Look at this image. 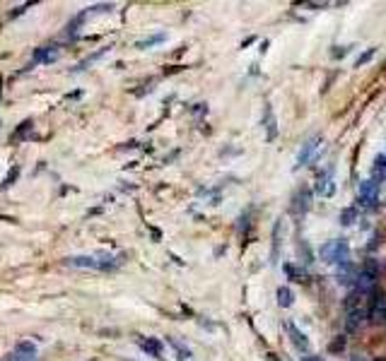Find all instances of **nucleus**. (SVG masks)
<instances>
[{
  "label": "nucleus",
  "mask_w": 386,
  "mask_h": 361,
  "mask_svg": "<svg viewBox=\"0 0 386 361\" xmlns=\"http://www.w3.org/2000/svg\"><path fill=\"white\" fill-rule=\"evenodd\" d=\"M319 255H321V260L326 265L340 267V265H345V263H350V246H347L345 238H336V241L323 244Z\"/></svg>",
  "instance_id": "obj_1"
},
{
  "label": "nucleus",
  "mask_w": 386,
  "mask_h": 361,
  "mask_svg": "<svg viewBox=\"0 0 386 361\" xmlns=\"http://www.w3.org/2000/svg\"><path fill=\"white\" fill-rule=\"evenodd\" d=\"M321 142H323V137L321 135H314V137H309L304 145H302V149H300V154H297V162H295V171L297 169H302V166H307V164H314V159H316V149L321 147Z\"/></svg>",
  "instance_id": "obj_2"
},
{
  "label": "nucleus",
  "mask_w": 386,
  "mask_h": 361,
  "mask_svg": "<svg viewBox=\"0 0 386 361\" xmlns=\"http://www.w3.org/2000/svg\"><path fill=\"white\" fill-rule=\"evenodd\" d=\"M367 320H372V323H386V294L381 289L372 291L370 308H367Z\"/></svg>",
  "instance_id": "obj_3"
},
{
  "label": "nucleus",
  "mask_w": 386,
  "mask_h": 361,
  "mask_svg": "<svg viewBox=\"0 0 386 361\" xmlns=\"http://www.w3.org/2000/svg\"><path fill=\"white\" fill-rule=\"evenodd\" d=\"M379 188H381L379 180H374L372 176L364 178L362 183H360V205H362V207H374V205L379 203Z\"/></svg>",
  "instance_id": "obj_4"
},
{
  "label": "nucleus",
  "mask_w": 386,
  "mask_h": 361,
  "mask_svg": "<svg viewBox=\"0 0 386 361\" xmlns=\"http://www.w3.org/2000/svg\"><path fill=\"white\" fill-rule=\"evenodd\" d=\"M309 205H311V188L302 186V188L292 195V217H295V219H302V217L309 212Z\"/></svg>",
  "instance_id": "obj_5"
},
{
  "label": "nucleus",
  "mask_w": 386,
  "mask_h": 361,
  "mask_svg": "<svg viewBox=\"0 0 386 361\" xmlns=\"http://www.w3.org/2000/svg\"><path fill=\"white\" fill-rule=\"evenodd\" d=\"M374 289H377V270L364 267L362 272H357V279H355V284H353V291H357V294L362 296V294H372Z\"/></svg>",
  "instance_id": "obj_6"
},
{
  "label": "nucleus",
  "mask_w": 386,
  "mask_h": 361,
  "mask_svg": "<svg viewBox=\"0 0 386 361\" xmlns=\"http://www.w3.org/2000/svg\"><path fill=\"white\" fill-rule=\"evenodd\" d=\"M314 193H319V195H323V197H331L333 193H336V183H333V166L331 164H328L321 173H319V176H316Z\"/></svg>",
  "instance_id": "obj_7"
},
{
  "label": "nucleus",
  "mask_w": 386,
  "mask_h": 361,
  "mask_svg": "<svg viewBox=\"0 0 386 361\" xmlns=\"http://www.w3.org/2000/svg\"><path fill=\"white\" fill-rule=\"evenodd\" d=\"M68 267H82V270H99V258L97 255H70L63 260Z\"/></svg>",
  "instance_id": "obj_8"
},
{
  "label": "nucleus",
  "mask_w": 386,
  "mask_h": 361,
  "mask_svg": "<svg viewBox=\"0 0 386 361\" xmlns=\"http://www.w3.org/2000/svg\"><path fill=\"white\" fill-rule=\"evenodd\" d=\"M61 55V48L58 46H41V48H36L34 51V63H44V65H48V63H53L56 58Z\"/></svg>",
  "instance_id": "obj_9"
},
{
  "label": "nucleus",
  "mask_w": 386,
  "mask_h": 361,
  "mask_svg": "<svg viewBox=\"0 0 386 361\" xmlns=\"http://www.w3.org/2000/svg\"><path fill=\"white\" fill-rule=\"evenodd\" d=\"M138 347H140L145 354L155 356V359H159V356H162V349H164V345H162L157 337H138Z\"/></svg>",
  "instance_id": "obj_10"
},
{
  "label": "nucleus",
  "mask_w": 386,
  "mask_h": 361,
  "mask_svg": "<svg viewBox=\"0 0 386 361\" xmlns=\"http://www.w3.org/2000/svg\"><path fill=\"white\" fill-rule=\"evenodd\" d=\"M287 332H290V342H292V347L297 349V352H307L309 349V339L302 335V330L295 325V323H287Z\"/></svg>",
  "instance_id": "obj_11"
},
{
  "label": "nucleus",
  "mask_w": 386,
  "mask_h": 361,
  "mask_svg": "<svg viewBox=\"0 0 386 361\" xmlns=\"http://www.w3.org/2000/svg\"><path fill=\"white\" fill-rule=\"evenodd\" d=\"M336 277H338V284H343V287H350V284H355V279H357V272H355L353 263H345V265L336 267Z\"/></svg>",
  "instance_id": "obj_12"
},
{
  "label": "nucleus",
  "mask_w": 386,
  "mask_h": 361,
  "mask_svg": "<svg viewBox=\"0 0 386 361\" xmlns=\"http://www.w3.org/2000/svg\"><path fill=\"white\" fill-rule=\"evenodd\" d=\"M364 323V311L362 308H353V311H347L345 315V330L347 332H357V330L362 328Z\"/></svg>",
  "instance_id": "obj_13"
},
{
  "label": "nucleus",
  "mask_w": 386,
  "mask_h": 361,
  "mask_svg": "<svg viewBox=\"0 0 386 361\" xmlns=\"http://www.w3.org/2000/svg\"><path fill=\"white\" fill-rule=\"evenodd\" d=\"M34 356H36V347L32 345V342H20L15 349V359L17 361H34Z\"/></svg>",
  "instance_id": "obj_14"
},
{
  "label": "nucleus",
  "mask_w": 386,
  "mask_h": 361,
  "mask_svg": "<svg viewBox=\"0 0 386 361\" xmlns=\"http://www.w3.org/2000/svg\"><path fill=\"white\" fill-rule=\"evenodd\" d=\"M280 244H283V219L275 222V227H273V251H270L273 263H275V258L280 255Z\"/></svg>",
  "instance_id": "obj_15"
},
{
  "label": "nucleus",
  "mask_w": 386,
  "mask_h": 361,
  "mask_svg": "<svg viewBox=\"0 0 386 361\" xmlns=\"http://www.w3.org/2000/svg\"><path fill=\"white\" fill-rule=\"evenodd\" d=\"M372 178L379 180V183L386 178V154H379V157L374 159V164H372Z\"/></svg>",
  "instance_id": "obj_16"
},
{
  "label": "nucleus",
  "mask_w": 386,
  "mask_h": 361,
  "mask_svg": "<svg viewBox=\"0 0 386 361\" xmlns=\"http://www.w3.org/2000/svg\"><path fill=\"white\" fill-rule=\"evenodd\" d=\"M275 294H278V306H280V308H290V306H292L295 296H292L290 287H278Z\"/></svg>",
  "instance_id": "obj_17"
},
{
  "label": "nucleus",
  "mask_w": 386,
  "mask_h": 361,
  "mask_svg": "<svg viewBox=\"0 0 386 361\" xmlns=\"http://www.w3.org/2000/svg\"><path fill=\"white\" fill-rule=\"evenodd\" d=\"M169 345H172V349L176 352V359L179 361H186V359H191V349L183 342H179V339H174V337H169Z\"/></svg>",
  "instance_id": "obj_18"
},
{
  "label": "nucleus",
  "mask_w": 386,
  "mask_h": 361,
  "mask_svg": "<svg viewBox=\"0 0 386 361\" xmlns=\"http://www.w3.org/2000/svg\"><path fill=\"white\" fill-rule=\"evenodd\" d=\"M285 275L290 277V279H297V282H307V272H304L302 267L292 265V263H287V265H285Z\"/></svg>",
  "instance_id": "obj_19"
},
{
  "label": "nucleus",
  "mask_w": 386,
  "mask_h": 361,
  "mask_svg": "<svg viewBox=\"0 0 386 361\" xmlns=\"http://www.w3.org/2000/svg\"><path fill=\"white\" fill-rule=\"evenodd\" d=\"M162 41H167V34H152V36H148V39H142L135 44V48H150V46H157V44H162Z\"/></svg>",
  "instance_id": "obj_20"
},
{
  "label": "nucleus",
  "mask_w": 386,
  "mask_h": 361,
  "mask_svg": "<svg viewBox=\"0 0 386 361\" xmlns=\"http://www.w3.org/2000/svg\"><path fill=\"white\" fill-rule=\"evenodd\" d=\"M355 219H357V210H355L353 205H350V207H345V210L340 212V224H343V227H353Z\"/></svg>",
  "instance_id": "obj_21"
},
{
  "label": "nucleus",
  "mask_w": 386,
  "mask_h": 361,
  "mask_svg": "<svg viewBox=\"0 0 386 361\" xmlns=\"http://www.w3.org/2000/svg\"><path fill=\"white\" fill-rule=\"evenodd\" d=\"M345 347H347V337H345V335H338V337L331 339L328 352H331V354H340V352H345Z\"/></svg>",
  "instance_id": "obj_22"
},
{
  "label": "nucleus",
  "mask_w": 386,
  "mask_h": 361,
  "mask_svg": "<svg viewBox=\"0 0 386 361\" xmlns=\"http://www.w3.org/2000/svg\"><path fill=\"white\" fill-rule=\"evenodd\" d=\"M106 53H109V48H102L99 53H92V55H89V58H85V61H82V63H80L78 68H75V72H82V70H85V68H87V65H89V63H95V61H99V58H102V55H106Z\"/></svg>",
  "instance_id": "obj_23"
},
{
  "label": "nucleus",
  "mask_w": 386,
  "mask_h": 361,
  "mask_svg": "<svg viewBox=\"0 0 386 361\" xmlns=\"http://www.w3.org/2000/svg\"><path fill=\"white\" fill-rule=\"evenodd\" d=\"M374 53H377V48H367V51H364V53L360 55L357 61H355V68H362L364 63H370L372 58H374Z\"/></svg>",
  "instance_id": "obj_24"
},
{
  "label": "nucleus",
  "mask_w": 386,
  "mask_h": 361,
  "mask_svg": "<svg viewBox=\"0 0 386 361\" xmlns=\"http://www.w3.org/2000/svg\"><path fill=\"white\" fill-rule=\"evenodd\" d=\"M17 176H20V166H12V169H10V173H8V178L3 180V186H0V188L5 190V188H10V186H12V183H15V178Z\"/></svg>",
  "instance_id": "obj_25"
},
{
  "label": "nucleus",
  "mask_w": 386,
  "mask_h": 361,
  "mask_svg": "<svg viewBox=\"0 0 386 361\" xmlns=\"http://www.w3.org/2000/svg\"><path fill=\"white\" fill-rule=\"evenodd\" d=\"M29 130H32V121H24V123H22V130H20V128H17L15 137H24V135L29 133Z\"/></svg>",
  "instance_id": "obj_26"
},
{
  "label": "nucleus",
  "mask_w": 386,
  "mask_h": 361,
  "mask_svg": "<svg viewBox=\"0 0 386 361\" xmlns=\"http://www.w3.org/2000/svg\"><path fill=\"white\" fill-rule=\"evenodd\" d=\"M302 361H323V359H321V356H304Z\"/></svg>",
  "instance_id": "obj_27"
},
{
  "label": "nucleus",
  "mask_w": 386,
  "mask_h": 361,
  "mask_svg": "<svg viewBox=\"0 0 386 361\" xmlns=\"http://www.w3.org/2000/svg\"><path fill=\"white\" fill-rule=\"evenodd\" d=\"M350 361H364V359H362V356H353V359H350Z\"/></svg>",
  "instance_id": "obj_28"
},
{
  "label": "nucleus",
  "mask_w": 386,
  "mask_h": 361,
  "mask_svg": "<svg viewBox=\"0 0 386 361\" xmlns=\"http://www.w3.org/2000/svg\"><path fill=\"white\" fill-rule=\"evenodd\" d=\"M374 361H386V356H377V359H374Z\"/></svg>",
  "instance_id": "obj_29"
}]
</instances>
